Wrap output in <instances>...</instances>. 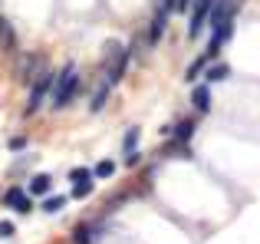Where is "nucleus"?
I'll use <instances>...</instances> for the list:
<instances>
[{"instance_id": "nucleus-15", "label": "nucleus", "mask_w": 260, "mask_h": 244, "mask_svg": "<svg viewBox=\"0 0 260 244\" xmlns=\"http://www.w3.org/2000/svg\"><path fill=\"white\" fill-rule=\"evenodd\" d=\"M63 205H66V198H63V195H53V198L46 195V201H43V211H46V215H50V211H59Z\"/></svg>"}, {"instance_id": "nucleus-14", "label": "nucleus", "mask_w": 260, "mask_h": 244, "mask_svg": "<svg viewBox=\"0 0 260 244\" xmlns=\"http://www.w3.org/2000/svg\"><path fill=\"white\" fill-rule=\"evenodd\" d=\"M109 89H112V86H99V93H95V96H92V112H99L102 109V106H106V99H109Z\"/></svg>"}, {"instance_id": "nucleus-2", "label": "nucleus", "mask_w": 260, "mask_h": 244, "mask_svg": "<svg viewBox=\"0 0 260 244\" xmlns=\"http://www.w3.org/2000/svg\"><path fill=\"white\" fill-rule=\"evenodd\" d=\"M53 86H56V76L43 70V73L37 76V83H33V89H30V103H26V116H33V112H37L40 106H43V99H46V96L53 93Z\"/></svg>"}, {"instance_id": "nucleus-11", "label": "nucleus", "mask_w": 260, "mask_h": 244, "mask_svg": "<svg viewBox=\"0 0 260 244\" xmlns=\"http://www.w3.org/2000/svg\"><path fill=\"white\" fill-rule=\"evenodd\" d=\"M228 76H231V70H228L224 63H211V66H208V73H204V79H208V86H211V83H224Z\"/></svg>"}, {"instance_id": "nucleus-19", "label": "nucleus", "mask_w": 260, "mask_h": 244, "mask_svg": "<svg viewBox=\"0 0 260 244\" xmlns=\"http://www.w3.org/2000/svg\"><path fill=\"white\" fill-rule=\"evenodd\" d=\"M10 234H13V225L10 221H0V238H10Z\"/></svg>"}, {"instance_id": "nucleus-8", "label": "nucleus", "mask_w": 260, "mask_h": 244, "mask_svg": "<svg viewBox=\"0 0 260 244\" xmlns=\"http://www.w3.org/2000/svg\"><path fill=\"white\" fill-rule=\"evenodd\" d=\"M211 59H214V56H211V53H204V56H198V59H194V63H191V66H188V73H184V79H188V83H194V79H198V76H201V73H208V66H211Z\"/></svg>"}, {"instance_id": "nucleus-20", "label": "nucleus", "mask_w": 260, "mask_h": 244, "mask_svg": "<svg viewBox=\"0 0 260 244\" xmlns=\"http://www.w3.org/2000/svg\"><path fill=\"white\" fill-rule=\"evenodd\" d=\"M188 7H194V0H178V10H188Z\"/></svg>"}, {"instance_id": "nucleus-5", "label": "nucleus", "mask_w": 260, "mask_h": 244, "mask_svg": "<svg viewBox=\"0 0 260 244\" xmlns=\"http://www.w3.org/2000/svg\"><path fill=\"white\" fill-rule=\"evenodd\" d=\"M4 201H7V205H10L17 215H30V211H33V201L23 195V188H10V192L4 195Z\"/></svg>"}, {"instance_id": "nucleus-10", "label": "nucleus", "mask_w": 260, "mask_h": 244, "mask_svg": "<svg viewBox=\"0 0 260 244\" xmlns=\"http://www.w3.org/2000/svg\"><path fill=\"white\" fill-rule=\"evenodd\" d=\"M172 135H175V142L178 145H188V139L194 135V122H178V126H172Z\"/></svg>"}, {"instance_id": "nucleus-1", "label": "nucleus", "mask_w": 260, "mask_h": 244, "mask_svg": "<svg viewBox=\"0 0 260 244\" xmlns=\"http://www.w3.org/2000/svg\"><path fill=\"white\" fill-rule=\"evenodd\" d=\"M76 89H79V73L76 66H66L56 76V86H53V109H66L70 99L76 96Z\"/></svg>"}, {"instance_id": "nucleus-12", "label": "nucleus", "mask_w": 260, "mask_h": 244, "mask_svg": "<svg viewBox=\"0 0 260 244\" xmlns=\"http://www.w3.org/2000/svg\"><path fill=\"white\" fill-rule=\"evenodd\" d=\"M50 188H53L50 175H33V178H30V192L33 195H50Z\"/></svg>"}, {"instance_id": "nucleus-13", "label": "nucleus", "mask_w": 260, "mask_h": 244, "mask_svg": "<svg viewBox=\"0 0 260 244\" xmlns=\"http://www.w3.org/2000/svg\"><path fill=\"white\" fill-rule=\"evenodd\" d=\"M0 43H4V50H17V37H13V26L7 20H0Z\"/></svg>"}, {"instance_id": "nucleus-6", "label": "nucleus", "mask_w": 260, "mask_h": 244, "mask_svg": "<svg viewBox=\"0 0 260 244\" xmlns=\"http://www.w3.org/2000/svg\"><path fill=\"white\" fill-rule=\"evenodd\" d=\"M191 103H194L198 112H208L211 109V86H194V93H191Z\"/></svg>"}, {"instance_id": "nucleus-18", "label": "nucleus", "mask_w": 260, "mask_h": 244, "mask_svg": "<svg viewBox=\"0 0 260 244\" xmlns=\"http://www.w3.org/2000/svg\"><path fill=\"white\" fill-rule=\"evenodd\" d=\"M139 159H142L139 152H125V155H122V162H125L128 168H132V165H139Z\"/></svg>"}, {"instance_id": "nucleus-3", "label": "nucleus", "mask_w": 260, "mask_h": 244, "mask_svg": "<svg viewBox=\"0 0 260 244\" xmlns=\"http://www.w3.org/2000/svg\"><path fill=\"white\" fill-rule=\"evenodd\" d=\"M211 10H214V0H194L191 7V26H188V37H201L204 23H208Z\"/></svg>"}, {"instance_id": "nucleus-9", "label": "nucleus", "mask_w": 260, "mask_h": 244, "mask_svg": "<svg viewBox=\"0 0 260 244\" xmlns=\"http://www.w3.org/2000/svg\"><path fill=\"white\" fill-rule=\"evenodd\" d=\"M95 238H99V228L95 225H79L73 231V244H92Z\"/></svg>"}, {"instance_id": "nucleus-7", "label": "nucleus", "mask_w": 260, "mask_h": 244, "mask_svg": "<svg viewBox=\"0 0 260 244\" xmlns=\"http://www.w3.org/2000/svg\"><path fill=\"white\" fill-rule=\"evenodd\" d=\"M165 26H168V13L158 10V13H155V20H152V26H148V43H158L161 33H165Z\"/></svg>"}, {"instance_id": "nucleus-16", "label": "nucleus", "mask_w": 260, "mask_h": 244, "mask_svg": "<svg viewBox=\"0 0 260 244\" xmlns=\"http://www.w3.org/2000/svg\"><path fill=\"white\" fill-rule=\"evenodd\" d=\"M112 172H115V165H112V162H99V165L92 168V175H95V178H109Z\"/></svg>"}, {"instance_id": "nucleus-4", "label": "nucleus", "mask_w": 260, "mask_h": 244, "mask_svg": "<svg viewBox=\"0 0 260 244\" xmlns=\"http://www.w3.org/2000/svg\"><path fill=\"white\" fill-rule=\"evenodd\" d=\"M92 178L95 175L89 172V168H73L70 181H73V198H86L89 192H92Z\"/></svg>"}, {"instance_id": "nucleus-17", "label": "nucleus", "mask_w": 260, "mask_h": 244, "mask_svg": "<svg viewBox=\"0 0 260 244\" xmlns=\"http://www.w3.org/2000/svg\"><path fill=\"white\" fill-rule=\"evenodd\" d=\"M135 145H139V129H128L125 132V152H139Z\"/></svg>"}]
</instances>
